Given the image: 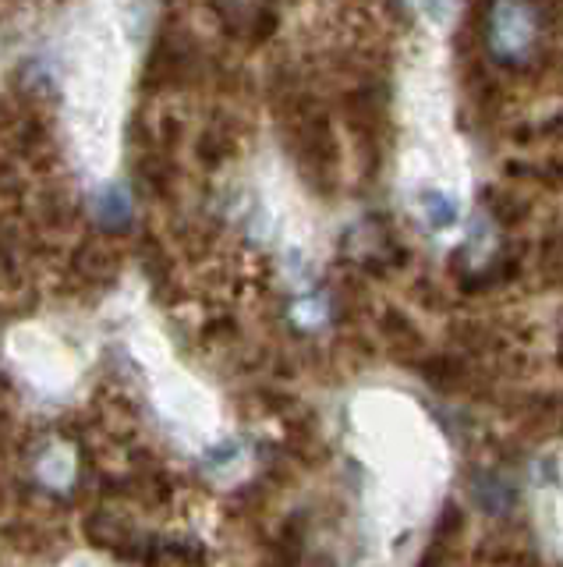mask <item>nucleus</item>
<instances>
[{
  "mask_svg": "<svg viewBox=\"0 0 563 567\" xmlns=\"http://www.w3.org/2000/svg\"><path fill=\"white\" fill-rule=\"evenodd\" d=\"M75 451L67 447L61 440H46L37 461H32V475H37V483L46 489V493H67L75 486Z\"/></svg>",
  "mask_w": 563,
  "mask_h": 567,
  "instance_id": "nucleus-1",
  "label": "nucleus"
}]
</instances>
